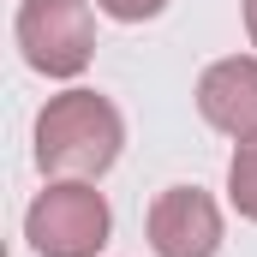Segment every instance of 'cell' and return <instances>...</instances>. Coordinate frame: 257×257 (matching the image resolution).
<instances>
[{
  "label": "cell",
  "mask_w": 257,
  "mask_h": 257,
  "mask_svg": "<svg viewBox=\"0 0 257 257\" xmlns=\"http://www.w3.org/2000/svg\"><path fill=\"white\" fill-rule=\"evenodd\" d=\"M42 168H60V174H96V168H108L114 162V114L96 102V96H66L54 102L48 114H42Z\"/></svg>",
  "instance_id": "6da1fadb"
},
{
  "label": "cell",
  "mask_w": 257,
  "mask_h": 257,
  "mask_svg": "<svg viewBox=\"0 0 257 257\" xmlns=\"http://www.w3.org/2000/svg\"><path fill=\"white\" fill-rule=\"evenodd\" d=\"M102 233H108V209L84 186H60L30 209V239L42 257H90Z\"/></svg>",
  "instance_id": "7a4b0ae2"
},
{
  "label": "cell",
  "mask_w": 257,
  "mask_h": 257,
  "mask_svg": "<svg viewBox=\"0 0 257 257\" xmlns=\"http://www.w3.org/2000/svg\"><path fill=\"white\" fill-rule=\"evenodd\" d=\"M18 36L30 48V66L42 72H78L84 66V12L78 0H30L18 18Z\"/></svg>",
  "instance_id": "3957f363"
},
{
  "label": "cell",
  "mask_w": 257,
  "mask_h": 257,
  "mask_svg": "<svg viewBox=\"0 0 257 257\" xmlns=\"http://www.w3.org/2000/svg\"><path fill=\"white\" fill-rule=\"evenodd\" d=\"M156 245L162 257H209L215 251V215L192 192H174L156 209Z\"/></svg>",
  "instance_id": "277c9868"
},
{
  "label": "cell",
  "mask_w": 257,
  "mask_h": 257,
  "mask_svg": "<svg viewBox=\"0 0 257 257\" xmlns=\"http://www.w3.org/2000/svg\"><path fill=\"white\" fill-rule=\"evenodd\" d=\"M102 6H108L114 18H144V12H156L162 0H102Z\"/></svg>",
  "instance_id": "5b68a950"
}]
</instances>
